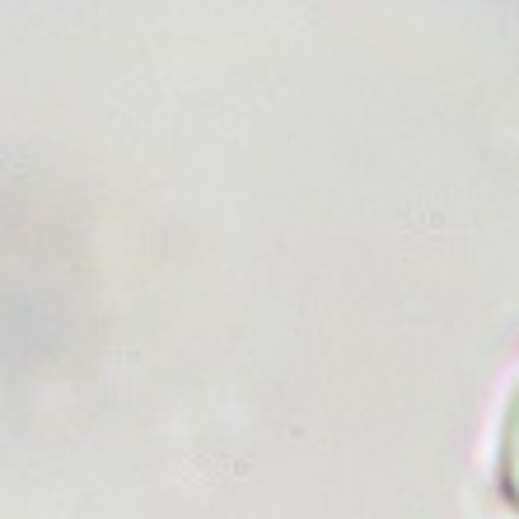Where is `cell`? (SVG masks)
Listing matches in <instances>:
<instances>
[{
  "instance_id": "1",
  "label": "cell",
  "mask_w": 519,
  "mask_h": 519,
  "mask_svg": "<svg viewBox=\"0 0 519 519\" xmlns=\"http://www.w3.org/2000/svg\"><path fill=\"white\" fill-rule=\"evenodd\" d=\"M510 440H505V491L510 501L519 505V398H515V412H510Z\"/></svg>"
}]
</instances>
